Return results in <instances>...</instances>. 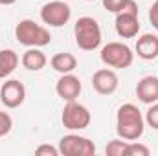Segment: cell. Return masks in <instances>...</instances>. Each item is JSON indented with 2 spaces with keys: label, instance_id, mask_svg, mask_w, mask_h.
Wrapping results in <instances>:
<instances>
[{
  "label": "cell",
  "instance_id": "obj_24",
  "mask_svg": "<svg viewBox=\"0 0 158 156\" xmlns=\"http://www.w3.org/2000/svg\"><path fill=\"white\" fill-rule=\"evenodd\" d=\"M15 2H17V0H0V4H2V6H13Z\"/></svg>",
  "mask_w": 158,
  "mask_h": 156
},
{
  "label": "cell",
  "instance_id": "obj_2",
  "mask_svg": "<svg viewBox=\"0 0 158 156\" xmlns=\"http://www.w3.org/2000/svg\"><path fill=\"white\" fill-rule=\"evenodd\" d=\"M15 39L28 48H42L52 42L50 31L31 18H24L15 26Z\"/></svg>",
  "mask_w": 158,
  "mask_h": 156
},
{
  "label": "cell",
  "instance_id": "obj_11",
  "mask_svg": "<svg viewBox=\"0 0 158 156\" xmlns=\"http://www.w3.org/2000/svg\"><path fill=\"white\" fill-rule=\"evenodd\" d=\"M114 28H116V33H118L121 39H134V37L138 35V31H140L138 15H132V13H119V15H116Z\"/></svg>",
  "mask_w": 158,
  "mask_h": 156
},
{
  "label": "cell",
  "instance_id": "obj_4",
  "mask_svg": "<svg viewBox=\"0 0 158 156\" xmlns=\"http://www.w3.org/2000/svg\"><path fill=\"white\" fill-rule=\"evenodd\" d=\"M99 57H101L103 64H107L109 68H118V70L129 68L132 64V61H134L132 50L123 42H109V44H105Z\"/></svg>",
  "mask_w": 158,
  "mask_h": 156
},
{
  "label": "cell",
  "instance_id": "obj_25",
  "mask_svg": "<svg viewBox=\"0 0 158 156\" xmlns=\"http://www.w3.org/2000/svg\"><path fill=\"white\" fill-rule=\"evenodd\" d=\"M86 2H94V0H86Z\"/></svg>",
  "mask_w": 158,
  "mask_h": 156
},
{
  "label": "cell",
  "instance_id": "obj_17",
  "mask_svg": "<svg viewBox=\"0 0 158 156\" xmlns=\"http://www.w3.org/2000/svg\"><path fill=\"white\" fill-rule=\"evenodd\" d=\"M103 7L114 15H119V13L138 15V4L134 0H103Z\"/></svg>",
  "mask_w": 158,
  "mask_h": 156
},
{
  "label": "cell",
  "instance_id": "obj_3",
  "mask_svg": "<svg viewBox=\"0 0 158 156\" xmlns=\"http://www.w3.org/2000/svg\"><path fill=\"white\" fill-rule=\"evenodd\" d=\"M74 37H76V44L79 46V50H85V51H94L96 48H99L101 39H103L99 24L92 17L77 18L74 26Z\"/></svg>",
  "mask_w": 158,
  "mask_h": 156
},
{
  "label": "cell",
  "instance_id": "obj_18",
  "mask_svg": "<svg viewBox=\"0 0 158 156\" xmlns=\"http://www.w3.org/2000/svg\"><path fill=\"white\" fill-rule=\"evenodd\" d=\"M127 147H129V142L127 140H112L109 142L107 149H105V154L107 156H127Z\"/></svg>",
  "mask_w": 158,
  "mask_h": 156
},
{
  "label": "cell",
  "instance_id": "obj_13",
  "mask_svg": "<svg viewBox=\"0 0 158 156\" xmlns=\"http://www.w3.org/2000/svg\"><path fill=\"white\" fill-rule=\"evenodd\" d=\"M136 53L143 61H155L158 57V37L153 33H143L136 40Z\"/></svg>",
  "mask_w": 158,
  "mask_h": 156
},
{
  "label": "cell",
  "instance_id": "obj_16",
  "mask_svg": "<svg viewBox=\"0 0 158 156\" xmlns=\"http://www.w3.org/2000/svg\"><path fill=\"white\" fill-rule=\"evenodd\" d=\"M19 63H20V59H19L17 51L2 50L0 51V79H6L7 76H11L17 70Z\"/></svg>",
  "mask_w": 158,
  "mask_h": 156
},
{
  "label": "cell",
  "instance_id": "obj_8",
  "mask_svg": "<svg viewBox=\"0 0 158 156\" xmlns=\"http://www.w3.org/2000/svg\"><path fill=\"white\" fill-rule=\"evenodd\" d=\"M26 99V88L19 79H9L0 88V101L6 109H17Z\"/></svg>",
  "mask_w": 158,
  "mask_h": 156
},
{
  "label": "cell",
  "instance_id": "obj_5",
  "mask_svg": "<svg viewBox=\"0 0 158 156\" xmlns=\"http://www.w3.org/2000/svg\"><path fill=\"white\" fill-rule=\"evenodd\" d=\"M90 110L81 105L77 101H68L63 109V114H61V121L64 125V129L68 130H83L90 125Z\"/></svg>",
  "mask_w": 158,
  "mask_h": 156
},
{
  "label": "cell",
  "instance_id": "obj_21",
  "mask_svg": "<svg viewBox=\"0 0 158 156\" xmlns=\"http://www.w3.org/2000/svg\"><path fill=\"white\" fill-rule=\"evenodd\" d=\"M13 129V119L7 112H2L0 110V138L2 136H7Z\"/></svg>",
  "mask_w": 158,
  "mask_h": 156
},
{
  "label": "cell",
  "instance_id": "obj_7",
  "mask_svg": "<svg viewBox=\"0 0 158 156\" xmlns=\"http://www.w3.org/2000/svg\"><path fill=\"white\" fill-rule=\"evenodd\" d=\"M72 17V9L68 4L61 2V0H53L48 2L40 7V20L52 28H61L64 24H68Z\"/></svg>",
  "mask_w": 158,
  "mask_h": 156
},
{
  "label": "cell",
  "instance_id": "obj_22",
  "mask_svg": "<svg viewBox=\"0 0 158 156\" xmlns=\"http://www.w3.org/2000/svg\"><path fill=\"white\" fill-rule=\"evenodd\" d=\"M35 154H46V156H57L59 154V147H52V145H39L37 149H35Z\"/></svg>",
  "mask_w": 158,
  "mask_h": 156
},
{
  "label": "cell",
  "instance_id": "obj_1",
  "mask_svg": "<svg viewBox=\"0 0 158 156\" xmlns=\"http://www.w3.org/2000/svg\"><path fill=\"white\" fill-rule=\"evenodd\" d=\"M145 130V117L142 116L140 109L132 103L121 105L116 112V132L121 140L136 142L142 138Z\"/></svg>",
  "mask_w": 158,
  "mask_h": 156
},
{
  "label": "cell",
  "instance_id": "obj_15",
  "mask_svg": "<svg viewBox=\"0 0 158 156\" xmlns=\"http://www.w3.org/2000/svg\"><path fill=\"white\" fill-rule=\"evenodd\" d=\"M20 63H22V66H24L26 70H30V72H39V70H42V68L46 66L48 59H46V55L40 51V48H30V50L24 51Z\"/></svg>",
  "mask_w": 158,
  "mask_h": 156
},
{
  "label": "cell",
  "instance_id": "obj_9",
  "mask_svg": "<svg viewBox=\"0 0 158 156\" xmlns=\"http://www.w3.org/2000/svg\"><path fill=\"white\" fill-rule=\"evenodd\" d=\"M81 90H83V84H81V79L77 76H74V74H63L61 79L57 81V84H55V92H57V96L63 99V101H76L79 97V94H81Z\"/></svg>",
  "mask_w": 158,
  "mask_h": 156
},
{
  "label": "cell",
  "instance_id": "obj_10",
  "mask_svg": "<svg viewBox=\"0 0 158 156\" xmlns=\"http://www.w3.org/2000/svg\"><path fill=\"white\" fill-rule=\"evenodd\" d=\"M92 88L101 96H110L118 88V76L109 68H101L92 76Z\"/></svg>",
  "mask_w": 158,
  "mask_h": 156
},
{
  "label": "cell",
  "instance_id": "obj_20",
  "mask_svg": "<svg viewBox=\"0 0 158 156\" xmlns=\"http://www.w3.org/2000/svg\"><path fill=\"white\" fill-rule=\"evenodd\" d=\"M151 151L142 145V143H136V142H129V147H127V156H149Z\"/></svg>",
  "mask_w": 158,
  "mask_h": 156
},
{
  "label": "cell",
  "instance_id": "obj_6",
  "mask_svg": "<svg viewBox=\"0 0 158 156\" xmlns=\"http://www.w3.org/2000/svg\"><path fill=\"white\" fill-rule=\"evenodd\" d=\"M59 154L63 156H92L96 154V145L85 136L66 134L59 142Z\"/></svg>",
  "mask_w": 158,
  "mask_h": 156
},
{
  "label": "cell",
  "instance_id": "obj_12",
  "mask_svg": "<svg viewBox=\"0 0 158 156\" xmlns=\"http://www.w3.org/2000/svg\"><path fill=\"white\" fill-rule=\"evenodd\" d=\"M136 96L142 103L153 105L158 101V77L155 76H145L138 81L136 84Z\"/></svg>",
  "mask_w": 158,
  "mask_h": 156
},
{
  "label": "cell",
  "instance_id": "obj_19",
  "mask_svg": "<svg viewBox=\"0 0 158 156\" xmlns=\"http://www.w3.org/2000/svg\"><path fill=\"white\" fill-rule=\"evenodd\" d=\"M145 123H147L151 129L158 130V101L153 103V105H149V109H147V112H145Z\"/></svg>",
  "mask_w": 158,
  "mask_h": 156
},
{
  "label": "cell",
  "instance_id": "obj_23",
  "mask_svg": "<svg viewBox=\"0 0 158 156\" xmlns=\"http://www.w3.org/2000/svg\"><path fill=\"white\" fill-rule=\"evenodd\" d=\"M149 22L153 24L155 30H158V0L153 2V6H151V9H149Z\"/></svg>",
  "mask_w": 158,
  "mask_h": 156
},
{
  "label": "cell",
  "instance_id": "obj_14",
  "mask_svg": "<svg viewBox=\"0 0 158 156\" xmlns=\"http://www.w3.org/2000/svg\"><path fill=\"white\" fill-rule=\"evenodd\" d=\"M50 64L55 72H59L63 76V74H72L77 68V59L68 51H59L50 59Z\"/></svg>",
  "mask_w": 158,
  "mask_h": 156
}]
</instances>
